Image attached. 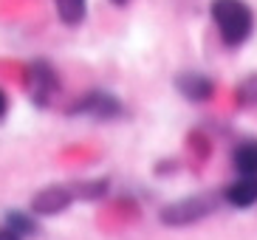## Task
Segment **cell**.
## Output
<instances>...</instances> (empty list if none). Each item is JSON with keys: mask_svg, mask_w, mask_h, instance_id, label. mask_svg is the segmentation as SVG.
<instances>
[{"mask_svg": "<svg viewBox=\"0 0 257 240\" xmlns=\"http://www.w3.org/2000/svg\"><path fill=\"white\" fill-rule=\"evenodd\" d=\"M60 90V76L46 60H31L29 62V93L31 102L37 107H46L51 96Z\"/></svg>", "mask_w": 257, "mask_h": 240, "instance_id": "obj_3", "label": "cell"}, {"mask_svg": "<svg viewBox=\"0 0 257 240\" xmlns=\"http://www.w3.org/2000/svg\"><path fill=\"white\" fill-rule=\"evenodd\" d=\"M74 203V189L68 187H46L31 198V212L34 215H60Z\"/></svg>", "mask_w": 257, "mask_h": 240, "instance_id": "obj_5", "label": "cell"}, {"mask_svg": "<svg viewBox=\"0 0 257 240\" xmlns=\"http://www.w3.org/2000/svg\"><path fill=\"white\" fill-rule=\"evenodd\" d=\"M6 223L12 226V229H17L23 237L26 234H37L40 232V226L34 223L29 215H23V212H6Z\"/></svg>", "mask_w": 257, "mask_h": 240, "instance_id": "obj_11", "label": "cell"}, {"mask_svg": "<svg viewBox=\"0 0 257 240\" xmlns=\"http://www.w3.org/2000/svg\"><path fill=\"white\" fill-rule=\"evenodd\" d=\"M226 203L237 206V209H249L257 203V175H243V178L232 181L223 192Z\"/></svg>", "mask_w": 257, "mask_h": 240, "instance_id": "obj_7", "label": "cell"}, {"mask_svg": "<svg viewBox=\"0 0 257 240\" xmlns=\"http://www.w3.org/2000/svg\"><path fill=\"white\" fill-rule=\"evenodd\" d=\"M107 192V181H88V184H76L74 187V195L85 198V201H96V198H102Z\"/></svg>", "mask_w": 257, "mask_h": 240, "instance_id": "obj_12", "label": "cell"}, {"mask_svg": "<svg viewBox=\"0 0 257 240\" xmlns=\"http://www.w3.org/2000/svg\"><path fill=\"white\" fill-rule=\"evenodd\" d=\"M54 6L65 26H79L88 15V0H54Z\"/></svg>", "mask_w": 257, "mask_h": 240, "instance_id": "obj_9", "label": "cell"}, {"mask_svg": "<svg viewBox=\"0 0 257 240\" xmlns=\"http://www.w3.org/2000/svg\"><path fill=\"white\" fill-rule=\"evenodd\" d=\"M6 113H9V96L3 93V90H0V119H3Z\"/></svg>", "mask_w": 257, "mask_h": 240, "instance_id": "obj_14", "label": "cell"}, {"mask_svg": "<svg viewBox=\"0 0 257 240\" xmlns=\"http://www.w3.org/2000/svg\"><path fill=\"white\" fill-rule=\"evenodd\" d=\"M0 240H23V234L6 223V226H0Z\"/></svg>", "mask_w": 257, "mask_h": 240, "instance_id": "obj_13", "label": "cell"}, {"mask_svg": "<svg viewBox=\"0 0 257 240\" xmlns=\"http://www.w3.org/2000/svg\"><path fill=\"white\" fill-rule=\"evenodd\" d=\"M237 102H240L243 107L257 105V74H249L240 85H237Z\"/></svg>", "mask_w": 257, "mask_h": 240, "instance_id": "obj_10", "label": "cell"}, {"mask_svg": "<svg viewBox=\"0 0 257 240\" xmlns=\"http://www.w3.org/2000/svg\"><path fill=\"white\" fill-rule=\"evenodd\" d=\"M68 113L71 116L82 113V116H93V119H119L121 113H124V105H121L116 96H110V93L93 90V93H88L85 99H79Z\"/></svg>", "mask_w": 257, "mask_h": 240, "instance_id": "obj_4", "label": "cell"}, {"mask_svg": "<svg viewBox=\"0 0 257 240\" xmlns=\"http://www.w3.org/2000/svg\"><path fill=\"white\" fill-rule=\"evenodd\" d=\"M175 88H178V93H181L184 99H189V102H206V99H212V93H215V82H212L209 76L198 74V71H184V74H178Z\"/></svg>", "mask_w": 257, "mask_h": 240, "instance_id": "obj_6", "label": "cell"}, {"mask_svg": "<svg viewBox=\"0 0 257 240\" xmlns=\"http://www.w3.org/2000/svg\"><path fill=\"white\" fill-rule=\"evenodd\" d=\"M209 15H212V23L218 26L220 40L229 48L243 45L254 31V12L243 0H212Z\"/></svg>", "mask_w": 257, "mask_h": 240, "instance_id": "obj_1", "label": "cell"}, {"mask_svg": "<svg viewBox=\"0 0 257 240\" xmlns=\"http://www.w3.org/2000/svg\"><path fill=\"white\" fill-rule=\"evenodd\" d=\"M215 209H218V201L212 195H192V198H184V201H178V203L164 206V209H161V223L189 226V223H198V220L209 218Z\"/></svg>", "mask_w": 257, "mask_h": 240, "instance_id": "obj_2", "label": "cell"}, {"mask_svg": "<svg viewBox=\"0 0 257 240\" xmlns=\"http://www.w3.org/2000/svg\"><path fill=\"white\" fill-rule=\"evenodd\" d=\"M113 6H124V3H130V0H110Z\"/></svg>", "mask_w": 257, "mask_h": 240, "instance_id": "obj_15", "label": "cell"}, {"mask_svg": "<svg viewBox=\"0 0 257 240\" xmlns=\"http://www.w3.org/2000/svg\"><path fill=\"white\" fill-rule=\"evenodd\" d=\"M232 164L240 175H257V139H246L234 147Z\"/></svg>", "mask_w": 257, "mask_h": 240, "instance_id": "obj_8", "label": "cell"}]
</instances>
